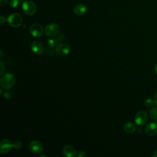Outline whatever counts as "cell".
I'll list each match as a JSON object with an SVG mask.
<instances>
[{"label": "cell", "mask_w": 157, "mask_h": 157, "mask_svg": "<svg viewBox=\"0 0 157 157\" xmlns=\"http://www.w3.org/2000/svg\"><path fill=\"white\" fill-rule=\"evenodd\" d=\"M15 83V77L12 73L8 72L2 75L0 79V84L2 88L9 90L13 86Z\"/></svg>", "instance_id": "1"}, {"label": "cell", "mask_w": 157, "mask_h": 157, "mask_svg": "<svg viewBox=\"0 0 157 157\" xmlns=\"http://www.w3.org/2000/svg\"><path fill=\"white\" fill-rule=\"evenodd\" d=\"M22 9L24 13L28 15H33L37 11L36 4L31 1H25L22 4Z\"/></svg>", "instance_id": "2"}, {"label": "cell", "mask_w": 157, "mask_h": 157, "mask_svg": "<svg viewBox=\"0 0 157 157\" xmlns=\"http://www.w3.org/2000/svg\"><path fill=\"white\" fill-rule=\"evenodd\" d=\"M7 21L10 26L13 28H18L21 25L23 19L21 16L17 13H13L10 15L7 18Z\"/></svg>", "instance_id": "3"}, {"label": "cell", "mask_w": 157, "mask_h": 157, "mask_svg": "<svg viewBox=\"0 0 157 157\" xmlns=\"http://www.w3.org/2000/svg\"><path fill=\"white\" fill-rule=\"evenodd\" d=\"M59 32V26L56 23H50L45 28V33L49 37H54L58 34Z\"/></svg>", "instance_id": "4"}, {"label": "cell", "mask_w": 157, "mask_h": 157, "mask_svg": "<svg viewBox=\"0 0 157 157\" xmlns=\"http://www.w3.org/2000/svg\"><path fill=\"white\" fill-rule=\"evenodd\" d=\"M148 120V115L145 111L140 110L136 113L134 117V120L136 124L139 126L144 125Z\"/></svg>", "instance_id": "5"}, {"label": "cell", "mask_w": 157, "mask_h": 157, "mask_svg": "<svg viewBox=\"0 0 157 157\" xmlns=\"http://www.w3.org/2000/svg\"><path fill=\"white\" fill-rule=\"evenodd\" d=\"M29 31L34 37H41L44 34V28L40 24L35 23L31 25Z\"/></svg>", "instance_id": "6"}, {"label": "cell", "mask_w": 157, "mask_h": 157, "mask_svg": "<svg viewBox=\"0 0 157 157\" xmlns=\"http://www.w3.org/2000/svg\"><path fill=\"white\" fill-rule=\"evenodd\" d=\"M71 51L70 46L64 43L58 44L55 47V52L56 54L60 56H65L69 53Z\"/></svg>", "instance_id": "7"}, {"label": "cell", "mask_w": 157, "mask_h": 157, "mask_svg": "<svg viewBox=\"0 0 157 157\" xmlns=\"http://www.w3.org/2000/svg\"><path fill=\"white\" fill-rule=\"evenodd\" d=\"M30 151L34 154H39L44 150V146L42 143L38 140H33L29 145Z\"/></svg>", "instance_id": "8"}, {"label": "cell", "mask_w": 157, "mask_h": 157, "mask_svg": "<svg viewBox=\"0 0 157 157\" xmlns=\"http://www.w3.org/2000/svg\"><path fill=\"white\" fill-rule=\"evenodd\" d=\"M13 148L12 143L7 139H2L0 142V152L2 154H7Z\"/></svg>", "instance_id": "9"}, {"label": "cell", "mask_w": 157, "mask_h": 157, "mask_svg": "<svg viewBox=\"0 0 157 157\" xmlns=\"http://www.w3.org/2000/svg\"><path fill=\"white\" fill-rule=\"evenodd\" d=\"M145 134L150 136L153 137L157 135V122H150L147 124L145 128Z\"/></svg>", "instance_id": "10"}, {"label": "cell", "mask_w": 157, "mask_h": 157, "mask_svg": "<svg viewBox=\"0 0 157 157\" xmlns=\"http://www.w3.org/2000/svg\"><path fill=\"white\" fill-rule=\"evenodd\" d=\"M62 152L64 156L66 157H74L77 155L75 148L72 145H66L63 148Z\"/></svg>", "instance_id": "11"}, {"label": "cell", "mask_w": 157, "mask_h": 157, "mask_svg": "<svg viewBox=\"0 0 157 157\" xmlns=\"http://www.w3.org/2000/svg\"><path fill=\"white\" fill-rule=\"evenodd\" d=\"M32 52L37 55H41L44 52V47L42 44L37 41L33 42L31 45Z\"/></svg>", "instance_id": "12"}, {"label": "cell", "mask_w": 157, "mask_h": 157, "mask_svg": "<svg viewBox=\"0 0 157 157\" xmlns=\"http://www.w3.org/2000/svg\"><path fill=\"white\" fill-rule=\"evenodd\" d=\"M87 7L83 4H79L74 8V13L79 17L84 15L87 12Z\"/></svg>", "instance_id": "13"}, {"label": "cell", "mask_w": 157, "mask_h": 157, "mask_svg": "<svg viewBox=\"0 0 157 157\" xmlns=\"http://www.w3.org/2000/svg\"><path fill=\"white\" fill-rule=\"evenodd\" d=\"M123 129L126 133H133L136 129V126L134 123L128 121L124 124Z\"/></svg>", "instance_id": "14"}, {"label": "cell", "mask_w": 157, "mask_h": 157, "mask_svg": "<svg viewBox=\"0 0 157 157\" xmlns=\"http://www.w3.org/2000/svg\"><path fill=\"white\" fill-rule=\"evenodd\" d=\"M149 116L153 120H157V107H153L149 111Z\"/></svg>", "instance_id": "15"}, {"label": "cell", "mask_w": 157, "mask_h": 157, "mask_svg": "<svg viewBox=\"0 0 157 157\" xmlns=\"http://www.w3.org/2000/svg\"><path fill=\"white\" fill-rule=\"evenodd\" d=\"M21 0H10V6L12 8H17L20 6Z\"/></svg>", "instance_id": "16"}, {"label": "cell", "mask_w": 157, "mask_h": 157, "mask_svg": "<svg viewBox=\"0 0 157 157\" xmlns=\"http://www.w3.org/2000/svg\"><path fill=\"white\" fill-rule=\"evenodd\" d=\"M57 42H58L57 40L55 38H50V39H48V40H47V44L50 47H56L57 45Z\"/></svg>", "instance_id": "17"}, {"label": "cell", "mask_w": 157, "mask_h": 157, "mask_svg": "<svg viewBox=\"0 0 157 157\" xmlns=\"http://www.w3.org/2000/svg\"><path fill=\"white\" fill-rule=\"evenodd\" d=\"M155 104V102H154V100L150 99V98H148L147 99H146V101H145V105L146 107L147 108H151L153 107V105Z\"/></svg>", "instance_id": "18"}, {"label": "cell", "mask_w": 157, "mask_h": 157, "mask_svg": "<svg viewBox=\"0 0 157 157\" xmlns=\"http://www.w3.org/2000/svg\"><path fill=\"white\" fill-rule=\"evenodd\" d=\"M13 148L17 149V150H19L22 147V144L20 141L19 140H15L13 142Z\"/></svg>", "instance_id": "19"}, {"label": "cell", "mask_w": 157, "mask_h": 157, "mask_svg": "<svg viewBox=\"0 0 157 157\" xmlns=\"http://www.w3.org/2000/svg\"><path fill=\"white\" fill-rule=\"evenodd\" d=\"M56 39L57 40L58 42H61L63 40H64V36L63 35V34H59L56 37Z\"/></svg>", "instance_id": "20"}, {"label": "cell", "mask_w": 157, "mask_h": 157, "mask_svg": "<svg viewBox=\"0 0 157 157\" xmlns=\"http://www.w3.org/2000/svg\"><path fill=\"white\" fill-rule=\"evenodd\" d=\"M0 67H1V69H0V70H1L0 75H2L3 74L4 71H5V66H4V63H2V61H1V62H0Z\"/></svg>", "instance_id": "21"}, {"label": "cell", "mask_w": 157, "mask_h": 157, "mask_svg": "<svg viewBox=\"0 0 157 157\" xmlns=\"http://www.w3.org/2000/svg\"><path fill=\"white\" fill-rule=\"evenodd\" d=\"M77 156L78 157H85L86 156V153L85 151L81 150V151H78V153H77Z\"/></svg>", "instance_id": "22"}, {"label": "cell", "mask_w": 157, "mask_h": 157, "mask_svg": "<svg viewBox=\"0 0 157 157\" xmlns=\"http://www.w3.org/2000/svg\"><path fill=\"white\" fill-rule=\"evenodd\" d=\"M6 17L4 15H1L0 17V23L1 25H3L6 23Z\"/></svg>", "instance_id": "23"}, {"label": "cell", "mask_w": 157, "mask_h": 157, "mask_svg": "<svg viewBox=\"0 0 157 157\" xmlns=\"http://www.w3.org/2000/svg\"><path fill=\"white\" fill-rule=\"evenodd\" d=\"M8 2V0H0V6H4L7 5Z\"/></svg>", "instance_id": "24"}, {"label": "cell", "mask_w": 157, "mask_h": 157, "mask_svg": "<svg viewBox=\"0 0 157 157\" xmlns=\"http://www.w3.org/2000/svg\"><path fill=\"white\" fill-rule=\"evenodd\" d=\"M10 92H8V91H6L5 93H4V97H6V98H10Z\"/></svg>", "instance_id": "25"}, {"label": "cell", "mask_w": 157, "mask_h": 157, "mask_svg": "<svg viewBox=\"0 0 157 157\" xmlns=\"http://www.w3.org/2000/svg\"><path fill=\"white\" fill-rule=\"evenodd\" d=\"M153 100H154V102H155V104L157 105V92L155 94V95H154V99H153Z\"/></svg>", "instance_id": "26"}, {"label": "cell", "mask_w": 157, "mask_h": 157, "mask_svg": "<svg viewBox=\"0 0 157 157\" xmlns=\"http://www.w3.org/2000/svg\"><path fill=\"white\" fill-rule=\"evenodd\" d=\"M152 157H157V150H155V151L153 152L152 155H151Z\"/></svg>", "instance_id": "27"}, {"label": "cell", "mask_w": 157, "mask_h": 157, "mask_svg": "<svg viewBox=\"0 0 157 157\" xmlns=\"http://www.w3.org/2000/svg\"><path fill=\"white\" fill-rule=\"evenodd\" d=\"M155 72H156V73L157 74V63H156V64L155 66Z\"/></svg>", "instance_id": "28"}, {"label": "cell", "mask_w": 157, "mask_h": 157, "mask_svg": "<svg viewBox=\"0 0 157 157\" xmlns=\"http://www.w3.org/2000/svg\"><path fill=\"white\" fill-rule=\"evenodd\" d=\"M40 156H46V155H40Z\"/></svg>", "instance_id": "29"}]
</instances>
